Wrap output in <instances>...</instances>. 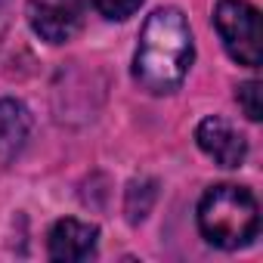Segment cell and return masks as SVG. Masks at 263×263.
Segmentation results:
<instances>
[{"instance_id": "cell-11", "label": "cell", "mask_w": 263, "mask_h": 263, "mask_svg": "<svg viewBox=\"0 0 263 263\" xmlns=\"http://www.w3.org/2000/svg\"><path fill=\"white\" fill-rule=\"evenodd\" d=\"M7 28H10V0H0V44L7 37Z\"/></svg>"}, {"instance_id": "cell-8", "label": "cell", "mask_w": 263, "mask_h": 263, "mask_svg": "<svg viewBox=\"0 0 263 263\" xmlns=\"http://www.w3.org/2000/svg\"><path fill=\"white\" fill-rule=\"evenodd\" d=\"M158 198V183L155 180H134L127 186V198H124V214L130 223H140L149 217L152 204Z\"/></svg>"}, {"instance_id": "cell-7", "label": "cell", "mask_w": 263, "mask_h": 263, "mask_svg": "<svg viewBox=\"0 0 263 263\" xmlns=\"http://www.w3.org/2000/svg\"><path fill=\"white\" fill-rule=\"evenodd\" d=\"M31 137V111L19 99H0V177L22 155Z\"/></svg>"}, {"instance_id": "cell-6", "label": "cell", "mask_w": 263, "mask_h": 263, "mask_svg": "<svg viewBox=\"0 0 263 263\" xmlns=\"http://www.w3.org/2000/svg\"><path fill=\"white\" fill-rule=\"evenodd\" d=\"M96 241H99V229L93 223H81L74 217H65L50 229L47 254H50V260L78 263V260H90L96 254Z\"/></svg>"}, {"instance_id": "cell-5", "label": "cell", "mask_w": 263, "mask_h": 263, "mask_svg": "<svg viewBox=\"0 0 263 263\" xmlns=\"http://www.w3.org/2000/svg\"><path fill=\"white\" fill-rule=\"evenodd\" d=\"M195 143L198 149L214 158L220 167H241L245 158H248V140L238 127H232L226 118H204L198 127H195Z\"/></svg>"}, {"instance_id": "cell-9", "label": "cell", "mask_w": 263, "mask_h": 263, "mask_svg": "<svg viewBox=\"0 0 263 263\" xmlns=\"http://www.w3.org/2000/svg\"><path fill=\"white\" fill-rule=\"evenodd\" d=\"M90 4L96 7L99 16H105L111 22H124L143 7V0H90Z\"/></svg>"}, {"instance_id": "cell-10", "label": "cell", "mask_w": 263, "mask_h": 263, "mask_svg": "<svg viewBox=\"0 0 263 263\" xmlns=\"http://www.w3.org/2000/svg\"><path fill=\"white\" fill-rule=\"evenodd\" d=\"M260 93H263L260 81H245V84L238 87V93H235L238 105L245 108V115H248L251 121H260V118H263V102H260Z\"/></svg>"}, {"instance_id": "cell-4", "label": "cell", "mask_w": 263, "mask_h": 263, "mask_svg": "<svg viewBox=\"0 0 263 263\" xmlns=\"http://www.w3.org/2000/svg\"><path fill=\"white\" fill-rule=\"evenodd\" d=\"M25 16L41 41L65 44L84 25V0H28Z\"/></svg>"}, {"instance_id": "cell-2", "label": "cell", "mask_w": 263, "mask_h": 263, "mask_svg": "<svg viewBox=\"0 0 263 263\" xmlns=\"http://www.w3.org/2000/svg\"><path fill=\"white\" fill-rule=\"evenodd\" d=\"M198 229L211 245L223 251H238L251 245L260 229L257 198L245 186H211L198 201Z\"/></svg>"}, {"instance_id": "cell-1", "label": "cell", "mask_w": 263, "mask_h": 263, "mask_svg": "<svg viewBox=\"0 0 263 263\" xmlns=\"http://www.w3.org/2000/svg\"><path fill=\"white\" fill-rule=\"evenodd\" d=\"M192 59L195 44L186 16L177 7H158L140 34L134 53V81L152 96L174 93L186 81Z\"/></svg>"}, {"instance_id": "cell-3", "label": "cell", "mask_w": 263, "mask_h": 263, "mask_svg": "<svg viewBox=\"0 0 263 263\" xmlns=\"http://www.w3.org/2000/svg\"><path fill=\"white\" fill-rule=\"evenodd\" d=\"M214 25L220 31V41L226 53L248 68L260 65L263 56V28H260V13L248 0H220L214 10Z\"/></svg>"}]
</instances>
